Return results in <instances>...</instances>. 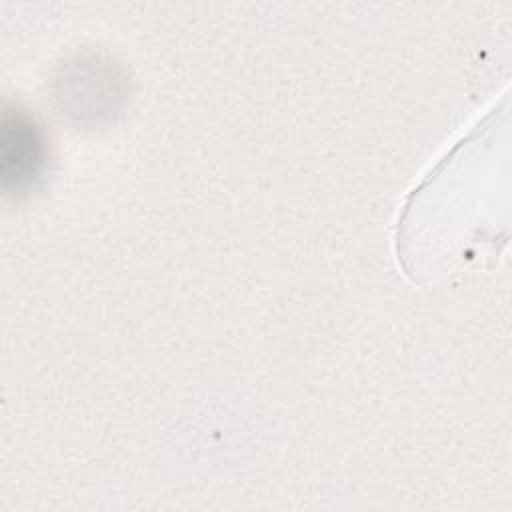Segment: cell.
I'll return each instance as SVG.
<instances>
[{
	"label": "cell",
	"mask_w": 512,
	"mask_h": 512,
	"mask_svg": "<svg viewBox=\"0 0 512 512\" xmlns=\"http://www.w3.org/2000/svg\"><path fill=\"white\" fill-rule=\"evenodd\" d=\"M46 142L30 114L6 110L2 122V180L4 188L24 192L42 176Z\"/></svg>",
	"instance_id": "6da1fadb"
}]
</instances>
